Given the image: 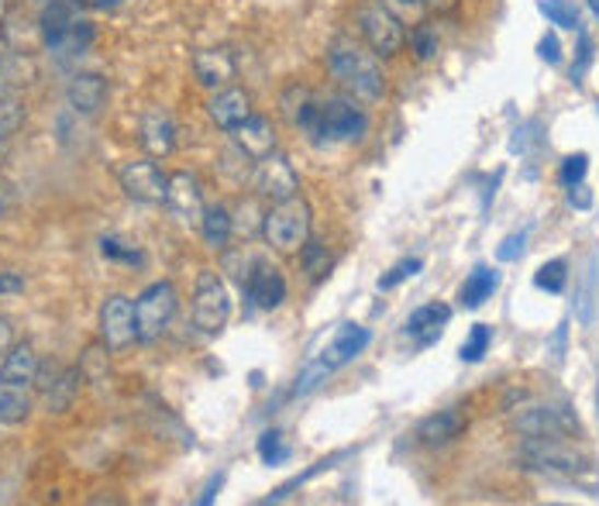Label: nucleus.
Segmentation results:
<instances>
[{
    "mask_svg": "<svg viewBox=\"0 0 599 506\" xmlns=\"http://www.w3.org/2000/svg\"><path fill=\"white\" fill-rule=\"evenodd\" d=\"M327 69L355 101L376 104L387 96V72L379 66V56L372 48H362L355 38H338L327 48Z\"/></svg>",
    "mask_w": 599,
    "mask_h": 506,
    "instance_id": "f257e3e1",
    "label": "nucleus"
},
{
    "mask_svg": "<svg viewBox=\"0 0 599 506\" xmlns=\"http://www.w3.org/2000/svg\"><path fill=\"white\" fill-rule=\"evenodd\" d=\"M262 238H266L279 255L303 252V245L310 241V207H307V200L293 197V200L273 204V210L262 217Z\"/></svg>",
    "mask_w": 599,
    "mask_h": 506,
    "instance_id": "f03ea898",
    "label": "nucleus"
},
{
    "mask_svg": "<svg viewBox=\"0 0 599 506\" xmlns=\"http://www.w3.org/2000/svg\"><path fill=\"white\" fill-rule=\"evenodd\" d=\"M180 307V294L173 283H152L135 297V324H138V342H155V337L165 334V327L173 324Z\"/></svg>",
    "mask_w": 599,
    "mask_h": 506,
    "instance_id": "7ed1b4c3",
    "label": "nucleus"
},
{
    "mask_svg": "<svg viewBox=\"0 0 599 506\" xmlns=\"http://www.w3.org/2000/svg\"><path fill=\"white\" fill-rule=\"evenodd\" d=\"M520 462L523 469L544 475H579L589 465V458L562 438H527L520 445Z\"/></svg>",
    "mask_w": 599,
    "mask_h": 506,
    "instance_id": "20e7f679",
    "label": "nucleus"
},
{
    "mask_svg": "<svg viewBox=\"0 0 599 506\" xmlns=\"http://www.w3.org/2000/svg\"><path fill=\"white\" fill-rule=\"evenodd\" d=\"M355 18H358V32H362V38L369 42V48L376 56L393 59V56L403 53V45H406L403 24L387 8H382L379 0H366V4H358Z\"/></svg>",
    "mask_w": 599,
    "mask_h": 506,
    "instance_id": "39448f33",
    "label": "nucleus"
},
{
    "mask_svg": "<svg viewBox=\"0 0 599 506\" xmlns=\"http://www.w3.org/2000/svg\"><path fill=\"white\" fill-rule=\"evenodd\" d=\"M228 318H231L228 286L214 269H204L197 276V289H194V324L204 334H221Z\"/></svg>",
    "mask_w": 599,
    "mask_h": 506,
    "instance_id": "423d86ee",
    "label": "nucleus"
},
{
    "mask_svg": "<svg viewBox=\"0 0 599 506\" xmlns=\"http://www.w3.org/2000/svg\"><path fill=\"white\" fill-rule=\"evenodd\" d=\"M514 430H520L523 438H568V434H579V417L568 406L531 403L514 414Z\"/></svg>",
    "mask_w": 599,
    "mask_h": 506,
    "instance_id": "0eeeda50",
    "label": "nucleus"
},
{
    "mask_svg": "<svg viewBox=\"0 0 599 506\" xmlns=\"http://www.w3.org/2000/svg\"><path fill=\"white\" fill-rule=\"evenodd\" d=\"M369 128L366 111L355 101H345V96H331V101H321V117H318V135L331 138V141H358Z\"/></svg>",
    "mask_w": 599,
    "mask_h": 506,
    "instance_id": "6e6552de",
    "label": "nucleus"
},
{
    "mask_svg": "<svg viewBox=\"0 0 599 506\" xmlns=\"http://www.w3.org/2000/svg\"><path fill=\"white\" fill-rule=\"evenodd\" d=\"M122 189L138 204H165L170 176L152 159H131L122 165Z\"/></svg>",
    "mask_w": 599,
    "mask_h": 506,
    "instance_id": "1a4fd4ad",
    "label": "nucleus"
},
{
    "mask_svg": "<svg viewBox=\"0 0 599 506\" xmlns=\"http://www.w3.org/2000/svg\"><path fill=\"white\" fill-rule=\"evenodd\" d=\"M101 337L111 352H125L138 342V324H135V303L122 294H114L101 307Z\"/></svg>",
    "mask_w": 599,
    "mask_h": 506,
    "instance_id": "9d476101",
    "label": "nucleus"
},
{
    "mask_svg": "<svg viewBox=\"0 0 599 506\" xmlns=\"http://www.w3.org/2000/svg\"><path fill=\"white\" fill-rule=\"evenodd\" d=\"M255 189L262 193L266 200L273 204H283V200H293L300 197V176H297V169L293 162L273 152L258 162V173H255Z\"/></svg>",
    "mask_w": 599,
    "mask_h": 506,
    "instance_id": "9b49d317",
    "label": "nucleus"
},
{
    "mask_svg": "<svg viewBox=\"0 0 599 506\" xmlns=\"http://www.w3.org/2000/svg\"><path fill=\"white\" fill-rule=\"evenodd\" d=\"M369 342H372L369 327H362V324H342L338 331L331 334V342L324 345V352L314 361L331 376V372H338L342 366H348L355 355H362L369 348Z\"/></svg>",
    "mask_w": 599,
    "mask_h": 506,
    "instance_id": "f8f14e48",
    "label": "nucleus"
},
{
    "mask_svg": "<svg viewBox=\"0 0 599 506\" xmlns=\"http://www.w3.org/2000/svg\"><path fill=\"white\" fill-rule=\"evenodd\" d=\"M165 207H170L183 225H200L204 217V193L194 173H173L165 189Z\"/></svg>",
    "mask_w": 599,
    "mask_h": 506,
    "instance_id": "ddd939ff",
    "label": "nucleus"
},
{
    "mask_svg": "<svg viewBox=\"0 0 599 506\" xmlns=\"http://www.w3.org/2000/svg\"><path fill=\"white\" fill-rule=\"evenodd\" d=\"M138 138H141V149L149 152V159L173 156V149H176V120L162 107H152V111L141 114Z\"/></svg>",
    "mask_w": 599,
    "mask_h": 506,
    "instance_id": "4468645a",
    "label": "nucleus"
},
{
    "mask_svg": "<svg viewBox=\"0 0 599 506\" xmlns=\"http://www.w3.org/2000/svg\"><path fill=\"white\" fill-rule=\"evenodd\" d=\"M207 114H210V120L218 128L234 131L238 125H242V120H249L255 114L252 111V93L242 90V87H224V90H218V93L210 96Z\"/></svg>",
    "mask_w": 599,
    "mask_h": 506,
    "instance_id": "2eb2a0df",
    "label": "nucleus"
},
{
    "mask_svg": "<svg viewBox=\"0 0 599 506\" xmlns=\"http://www.w3.org/2000/svg\"><path fill=\"white\" fill-rule=\"evenodd\" d=\"M231 135H234L238 152H242L245 159L262 162L266 156L276 152V128H273V120L262 117V114H252L249 120H242Z\"/></svg>",
    "mask_w": 599,
    "mask_h": 506,
    "instance_id": "dca6fc26",
    "label": "nucleus"
},
{
    "mask_svg": "<svg viewBox=\"0 0 599 506\" xmlns=\"http://www.w3.org/2000/svg\"><path fill=\"white\" fill-rule=\"evenodd\" d=\"M66 104L73 114L93 117L107 104V80L97 77V72H77L66 87Z\"/></svg>",
    "mask_w": 599,
    "mask_h": 506,
    "instance_id": "f3484780",
    "label": "nucleus"
},
{
    "mask_svg": "<svg viewBox=\"0 0 599 506\" xmlns=\"http://www.w3.org/2000/svg\"><path fill=\"white\" fill-rule=\"evenodd\" d=\"M194 77L200 87L224 90L238 77V62L228 48H200V53L194 56Z\"/></svg>",
    "mask_w": 599,
    "mask_h": 506,
    "instance_id": "a211bd4d",
    "label": "nucleus"
},
{
    "mask_svg": "<svg viewBox=\"0 0 599 506\" xmlns=\"http://www.w3.org/2000/svg\"><path fill=\"white\" fill-rule=\"evenodd\" d=\"M249 300L258 307V310H276L283 300H286V279L276 265L269 262H255V269L249 273Z\"/></svg>",
    "mask_w": 599,
    "mask_h": 506,
    "instance_id": "6ab92c4d",
    "label": "nucleus"
},
{
    "mask_svg": "<svg viewBox=\"0 0 599 506\" xmlns=\"http://www.w3.org/2000/svg\"><path fill=\"white\" fill-rule=\"evenodd\" d=\"M469 427L465 414L459 406H448V410H438V414H430L417 424V441L427 445V448H438V445H448L454 438H462V430Z\"/></svg>",
    "mask_w": 599,
    "mask_h": 506,
    "instance_id": "aec40b11",
    "label": "nucleus"
},
{
    "mask_svg": "<svg viewBox=\"0 0 599 506\" xmlns=\"http://www.w3.org/2000/svg\"><path fill=\"white\" fill-rule=\"evenodd\" d=\"M448 321H451L448 303H424L411 313V318H406V334H411L421 348H430L445 334Z\"/></svg>",
    "mask_w": 599,
    "mask_h": 506,
    "instance_id": "412c9836",
    "label": "nucleus"
},
{
    "mask_svg": "<svg viewBox=\"0 0 599 506\" xmlns=\"http://www.w3.org/2000/svg\"><path fill=\"white\" fill-rule=\"evenodd\" d=\"M38 366H42V358H38V352L28 342L11 345L4 361H0V379L14 382V386H35Z\"/></svg>",
    "mask_w": 599,
    "mask_h": 506,
    "instance_id": "4be33fe9",
    "label": "nucleus"
},
{
    "mask_svg": "<svg viewBox=\"0 0 599 506\" xmlns=\"http://www.w3.org/2000/svg\"><path fill=\"white\" fill-rule=\"evenodd\" d=\"M283 114L290 117V125L318 135V117H321V101L307 87H290L283 93Z\"/></svg>",
    "mask_w": 599,
    "mask_h": 506,
    "instance_id": "5701e85b",
    "label": "nucleus"
},
{
    "mask_svg": "<svg viewBox=\"0 0 599 506\" xmlns=\"http://www.w3.org/2000/svg\"><path fill=\"white\" fill-rule=\"evenodd\" d=\"M496 286H499V273L493 269V265H475L459 289V300L465 310H479L496 294Z\"/></svg>",
    "mask_w": 599,
    "mask_h": 506,
    "instance_id": "b1692460",
    "label": "nucleus"
},
{
    "mask_svg": "<svg viewBox=\"0 0 599 506\" xmlns=\"http://www.w3.org/2000/svg\"><path fill=\"white\" fill-rule=\"evenodd\" d=\"M596 307H599V255H589L579 289H575V318H579L583 327L596 321Z\"/></svg>",
    "mask_w": 599,
    "mask_h": 506,
    "instance_id": "393cba45",
    "label": "nucleus"
},
{
    "mask_svg": "<svg viewBox=\"0 0 599 506\" xmlns=\"http://www.w3.org/2000/svg\"><path fill=\"white\" fill-rule=\"evenodd\" d=\"M32 414L28 386H14L0 379V424H21Z\"/></svg>",
    "mask_w": 599,
    "mask_h": 506,
    "instance_id": "a878e982",
    "label": "nucleus"
},
{
    "mask_svg": "<svg viewBox=\"0 0 599 506\" xmlns=\"http://www.w3.org/2000/svg\"><path fill=\"white\" fill-rule=\"evenodd\" d=\"M200 231H204V241L214 249V252H221L228 249V241L234 234V221H231V214L218 204V207H204V217H200Z\"/></svg>",
    "mask_w": 599,
    "mask_h": 506,
    "instance_id": "bb28decb",
    "label": "nucleus"
},
{
    "mask_svg": "<svg viewBox=\"0 0 599 506\" xmlns=\"http://www.w3.org/2000/svg\"><path fill=\"white\" fill-rule=\"evenodd\" d=\"M438 28L430 21H421V24H414L411 28V48H414V56L421 59V62H430L438 56Z\"/></svg>",
    "mask_w": 599,
    "mask_h": 506,
    "instance_id": "cd10ccee",
    "label": "nucleus"
},
{
    "mask_svg": "<svg viewBox=\"0 0 599 506\" xmlns=\"http://www.w3.org/2000/svg\"><path fill=\"white\" fill-rule=\"evenodd\" d=\"M541 14L555 24V28H575L579 32V8L572 0H541Z\"/></svg>",
    "mask_w": 599,
    "mask_h": 506,
    "instance_id": "c85d7f7f",
    "label": "nucleus"
},
{
    "mask_svg": "<svg viewBox=\"0 0 599 506\" xmlns=\"http://www.w3.org/2000/svg\"><path fill=\"white\" fill-rule=\"evenodd\" d=\"M534 286L538 289H548V294H562V289L568 286V265H565V258L544 262L541 269L534 273Z\"/></svg>",
    "mask_w": 599,
    "mask_h": 506,
    "instance_id": "c756f323",
    "label": "nucleus"
},
{
    "mask_svg": "<svg viewBox=\"0 0 599 506\" xmlns=\"http://www.w3.org/2000/svg\"><path fill=\"white\" fill-rule=\"evenodd\" d=\"M493 345V327L489 324H475L465 337V345H462V361H483V355L489 352Z\"/></svg>",
    "mask_w": 599,
    "mask_h": 506,
    "instance_id": "7c9ffc66",
    "label": "nucleus"
},
{
    "mask_svg": "<svg viewBox=\"0 0 599 506\" xmlns=\"http://www.w3.org/2000/svg\"><path fill=\"white\" fill-rule=\"evenodd\" d=\"M382 8H387L400 24H421L427 21V4L424 0H379Z\"/></svg>",
    "mask_w": 599,
    "mask_h": 506,
    "instance_id": "2f4dec72",
    "label": "nucleus"
},
{
    "mask_svg": "<svg viewBox=\"0 0 599 506\" xmlns=\"http://www.w3.org/2000/svg\"><path fill=\"white\" fill-rule=\"evenodd\" d=\"M258 455H262V462L266 465H283L286 458H290V448H286V438H283V430H266L258 438Z\"/></svg>",
    "mask_w": 599,
    "mask_h": 506,
    "instance_id": "473e14b6",
    "label": "nucleus"
},
{
    "mask_svg": "<svg viewBox=\"0 0 599 506\" xmlns=\"http://www.w3.org/2000/svg\"><path fill=\"white\" fill-rule=\"evenodd\" d=\"M101 252H104V258H114V262H128V265H138L141 262L138 245H131V241L117 238V234L101 238Z\"/></svg>",
    "mask_w": 599,
    "mask_h": 506,
    "instance_id": "72a5a7b5",
    "label": "nucleus"
},
{
    "mask_svg": "<svg viewBox=\"0 0 599 506\" xmlns=\"http://www.w3.org/2000/svg\"><path fill=\"white\" fill-rule=\"evenodd\" d=\"M424 269V258H400L393 269L387 273V276H379V289H396L403 279H411V276H417Z\"/></svg>",
    "mask_w": 599,
    "mask_h": 506,
    "instance_id": "f704fd0d",
    "label": "nucleus"
},
{
    "mask_svg": "<svg viewBox=\"0 0 599 506\" xmlns=\"http://www.w3.org/2000/svg\"><path fill=\"white\" fill-rule=\"evenodd\" d=\"M586 173H589V156L579 152V156H568V159L562 162L558 180H562L565 186H575V183H583V180H586Z\"/></svg>",
    "mask_w": 599,
    "mask_h": 506,
    "instance_id": "c9c22d12",
    "label": "nucleus"
},
{
    "mask_svg": "<svg viewBox=\"0 0 599 506\" xmlns=\"http://www.w3.org/2000/svg\"><path fill=\"white\" fill-rule=\"evenodd\" d=\"M303 262H307V273L314 279H321L327 273V252L318 245V241H307L303 245Z\"/></svg>",
    "mask_w": 599,
    "mask_h": 506,
    "instance_id": "e433bc0d",
    "label": "nucleus"
},
{
    "mask_svg": "<svg viewBox=\"0 0 599 506\" xmlns=\"http://www.w3.org/2000/svg\"><path fill=\"white\" fill-rule=\"evenodd\" d=\"M523 249H527V231H514V234L503 238V245L496 249V258L499 262H517L523 255Z\"/></svg>",
    "mask_w": 599,
    "mask_h": 506,
    "instance_id": "4c0bfd02",
    "label": "nucleus"
},
{
    "mask_svg": "<svg viewBox=\"0 0 599 506\" xmlns=\"http://www.w3.org/2000/svg\"><path fill=\"white\" fill-rule=\"evenodd\" d=\"M589 62H592V42H589V35L579 28V66H572V80H575V83L583 80V72L589 69Z\"/></svg>",
    "mask_w": 599,
    "mask_h": 506,
    "instance_id": "58836bf2",
    "label": "nucleus"
},
{
    "mask_svg": "<svg viewBox=\"0 0 599 506\" xmlns=\"http://www.w3.org/2000/svg\"><path fill=\"white\" fill-rule=\"evenodd\" d=\"M538 53H541V59L551 62V66L562 62V42H558V35H555V32H548V35L538 42Z\"/></svg>",
    "mask_w": 599,
    "mask_h": 506,
    "instance_id": "ea45409f",
    "label": "nucleus"
},
{
    "mask_svg": "<svg viewBox=\"0 0 599 506\" xmlns=\"http://www.w3.org/2000/svg\"><path fill=\"white\" fill-rule=\"evenodd\" d=\"M565 342H568V324H558L555 334H551V342H548V355L555 358V366L565 361Z\"/></svg>",
    "mask_w": 599,
    "mask_h": 506,
    "instance_id": "a19ab883",
    "label": "nucleus"
},
{
    "mask_svg": "<svg viewBox=\"0 0 599 506\" xmlns=\"http://www.w3.org/2000/svg\"><path fill=\"white\" fill-rule=\"evenodd\" d=\"M572 193H568V204L572 207H579V210H586V207H592V193L583 186V183H575V186H568Z\"/></svg>",
    "mask_w": 599,
    "mask_h": 506,
    "instance_id": "79ce46f5",
    "label": "nucleus"
},
{
    "mask_svg": "<svg viewBox=\"0 0 599 506\" xmlns=\"http://www.w3.org/2000/svg\"><path fill=\"white\" fill-rule=\"evenodd\" d=\"M21 289H25V279H21L18 273H0V297L21 294Z\"/></svg>",
    "mask_w": 599,
    "mask_h": 506,
    "instance_id": "37998d69",
    "label": "nucleus"
},
{
    "mask_svg": "<svg viewBox=\"0 0 599 506\" xmlns=\"http://www.w3.org/2000/svg\"><path fill=\"white\" fill-rule=\"evenodd\" d=\"M14 345V331H11V321L0 318V355H8V348Z\"/></svg>",
    "mask_w": 599,
    "mask_h": 506,
    "instance_id": "c03bdc74",
    "label": "nucleus"
},
{
    "mask_svg": "<svg viewBox=\"0 0 599 506\" xmlns=\"http://www.w3.org/2000/svg\"><path fill=\"white\" fill-rule=\"evenodd\" d=\"M427 11H438V14H451L454 8H459V0H424Z\"/></svg>",
    "mask_w": 599,
    "mask_h": 506,
    "instance_id": "a18cd8bd",
    "label": "nucleus"
},
{
    "mask_svg": "<svg viewBox=\"0 0 599 506\" xmlns=\"http://www.w3.org/2000/svg\"><path fill=\"white\" fill-rule=\"evenodd\" d=\"M221 482H224V475H218V479H210V486L204 490V496H200L197 503H200V506H207V503H210L214 496H218V490H221Z\"/></svg>",
    "mask_w": 599,
    "mask_h": 506,
    "instance_id": "49530a36",
    "label": "nucleus"
},
{
    "mask_svg": "<svg viewBox=\"0 0 599 506\" xmlns=\"http://www.w3.org/2000/svg\"><path fill=\"white\" fill-rule=\"evenodd\" d=\"M11 96V87H8V72H4V66H0V104H4Z\"/></svg>",
    "mask_w": 599,
    "mask_h": 506,
    "instance_id": "de8ad7c7",
    "label": "nucleus"
},
{
    "mask_svg": "<svg viewBox=\"0 0 599 506\" xmlns=\"http://www.w3.org/2000/svg\"><path fill=\"white\" fill-rule=\"evenodd\" d=\"M8 138H11V131L0 125V156H4V149H8Z\"/></svg>",
    "mask_w": 599,
    "mask_h": 506,
    "instance_id": "09e8293b",
    "label": "nucleus"
},
{
    "mask_svg": "<svg viewBox=\"0 0 599 506\" xmlns=\"http://www.w3.org/2000/svg\"><path fill=\"white\" fill-rule=\"evenodd\" d=\"M4 53H8V38L0 35V59H4Z\"/></svg>",
    "mask_w": 599,
    "mask_h": 506,
    "instance_id": "8fccbe9b",
    "label": "nucleus"
},
{
    "mask_svg": "<svg viewBox=\"0 0 599 506\" xmlns=\"http://www.w3.org/2000/svg\"><path fill=\"white\" fill-rule=\"evenodd\" d=\"M8 18V0H0V21Z\"/></svg>",
    "mask_w": 599,
    "mask_h": 506,
    "instance_id": "3c124183",
    "label": "nucleus"
},
{
    "mask_svg": "<svg viewBox=\"0 0 599 506\" xmlns=\"http://www.w3.org/2000/svg\"><path fill=\"white\" fill-rule=\"evenodd\" d=\"M589 8L596 11V18H599V0H589Z\"/></svg>",
    "mask_w": 599,
    "mask_h": 506,
    "instance_id": "603ef678",
    "label": "nucleus"
},
{
    "mask_svg": "<svg viewBox=\"0 0 599 506\" xmlns=\"http://www.w3.org/2000/svg\"><path fill=\"white\" fill-rule=\"evenodd\" d=\"M596 403H599V393H596Z\"/></svg>",
    "mask_w": 599,
    "mask_h": 506,
    "instance_id": "864d4df0",
    "label": "nucleus"
},
{
    "mask_svg": "<svg viewBox=\"0 0 599 506\" xmlns=\"http://www.w3.org/2000/svg\"><path fill=\"white\" fill-rule=\"evenodd\" d=\"M0 207H4V204H0Z\"/></svg>",
    "mask_w": 599,
    "mask_h": 506,
    "instance_id": "5fc2aeb1",
    "label": "nucleus"
}]
</instances>
